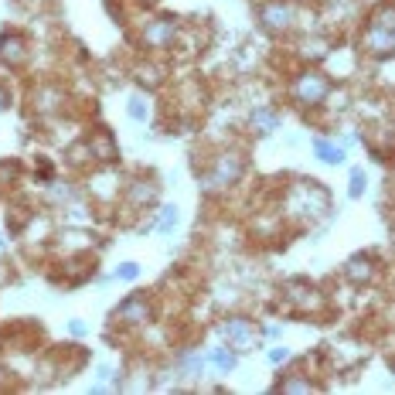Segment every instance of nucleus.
I'll list each match as a JSON object with an SVG mask.
<instances>
[{"mask_svg": "<svg viewBox=\"0 0 395 395\" xmlns=\"http://www.w3.org/2000/svg\"><path fill=\"white\" fill-rule=\"evenodd\" d=\"M93 150H102V160H116V147H112V140H109L106 133H96Z\"/></svg>", "mask_w": 395, "mask_h": 395, "instance_id": "nucleus-14", "label": "nucleus"}, {"mask_svg": "<svg viewBox=\"0 0 395 395\" xmlns=\"http://www.w3.org/2000/svg\"><path fill=\"white\" fill-rule=\"evenodd\" d=\"M7 102H10V93H7V89L0 86V109H7Z\"/></svg>", "mask_w": 395, "mask_h": 395, "instance_id": "nucleus-21", "label": "nucleus"}, {"mask_svg": "<svg viewBox=\"0 0 395 395\" xmlns=\"http://www.w3.org/2000/svg\"><path fill=\"white\" fill-rule=\"evenodd\" d=\"M313 154H317L324 164H341L348 150H344L341 143H331V140H313Z\"/></svg>", "mask_w": 395, "mask_h": 395, "instance_id": "nucleus-9", "label": "nucleus"}, {"mask_svg": "<svg viewBox=\"0 0 395 395\" xmlns=\"http://www.w3.org/2000/svg\"><path fill=\"white\" fill-rule=\"evenodd\" d=\"M252 126H256L259 133H273V130H280V116H276L273 109H256V112H252Z\"/></svg>", "mask_w": 395, "mask_h": 395, "instance_id": "nucleus-11", "label": "nucleus"}, {"mask_svg": "<svg viewBox=\"0 0 395 395\" xmlns=\"http://www.w3.org/2000/svg\"><path fill=\"white\" fill-rule=\"evenodd\" d=\"M310 389H313L310 382H283L280 385V392H310Z\"/></svg>", "mask_w": 395, "mask_h": 395, "instance_id": "nucleus-18", "label": "nucleus"}, {"mask_svg": "<svg viewBox=\"0 0 395 395\" xmlns=\"http://www.w3.org/2000/svg\"><path fill=\"white\" fill-rule=\"evenodd\" d=\"M24 38H17V34H3L0 38V62L3 65H21L24 62Z\"/></svg>", "mask_w": 395, "mask_h": 395, "instance_id": "nucleus-7", "label": "nucleus"}, {"mask_svg": "<svg viewBox=\"0 0 395 395\" xmlns=\"http://www.w3.org/2000/svg\"><path fill=\"white\" fill-rule=\"evenodd\" d=\"M222 334H225V341H228L235 351H252V348H256V327H252L246 317H232V320H225Z\"/></svg>", "mask_w": 395, "mask_h": 395, "instance_id": "nucleus-3", "label": "nucleus"}, {"mask_svg": "<svg viewBox=\"0 0 395 395\" xmlns=\"http://www.w3.org/2000/svg\"><path fill=\"white\" fill-rule=\"evenodd\" d=\"M395 45V34H392V7H382L368 27V51L375 55H389Z\"/></svg>", "mask_w": 395, "mask_h": 395, "instance_id": "nucleus-1", "label": "nucleus"}, {"mask_svg": "<svg viewBox=\"0 0 395 395\" xmlns=\"http://www.w3.org/2000/svg\"><path fill=\"white\" fill-rule=\"evenodd\" d=\"M208 361H211L215 368H222V372H232V368H235V355H232L228 348H215V351L208 355Z\"/></svg>", "mask_w": 395, "mask_h": 395, "instance_id": "nucleus-12", "label": "nucleus"}, {"mask_svg": "<svg viewBox=\"0 0 395 395\" xmlns=\"http://www.w3.org/2000/svg\"><path fill=\"white\" fill-rule=\"evenodd\" d=\"M344 273H348V280H355V283H368V280H372V259L355 256V259L344 266Z\"/></svg>", "mask_w": 395, "mask_h": 395, "instance_id": "nucleus-10", "label": "nucleus"}, {"mask_svg": "<svg viewBox=\"0 0 395 395\" xmlns=\"http://www.w3.org/2000/svg\"><path fill=\"white\" fill-rule=\"evenodd\" d=\"M361 191H365V171H351V188H348V195L361 198Z\"/></svg>", "mask_w": 395, "mask_h": 395, "instance_id": "nucleus-16", "label": "nucleus"}, {"mask_svg": "<svg viewBox=\"0 0 395 395\" xmlns=\"http://www.w3.org/2000/svg\"><path fill=\"white\" fill-rule=\"evenodd\" d=\"M239 171H242V160H239L235 154H228V157H222V160H218V171H215V174H211L201 188H204V191L225 188V184H232V181L239 178Z\"/></svg>", "mask_w": 395, "mask_h": 395, "instance_id": "nucleus-5", "label": "nucleus"}, {"mask_svg": "<svg viewBox=\"0 0 395 395\" xmlns=\"http://www.w3.org/2000/svg\"><path fill=\"white\" fill-rule=\"evenodd\" d=\"M130 116H133L136 123H143V119H147V102H143L140 96L130 99Z\"/></svg>", "mask_w": 395, "mask_h": 395, "instance_id": "nucleus-15", "label": "nucleus"}, {"mask_svg": "<svg viewBox=\"0 0 395 395\" xmlns=\"http://www.w3.org/2000/svg\"><path fill=\"white\" fill-rule=\"evenodd\" d=\"M116 276H119V280H136V276H140V266H136V263H126V266L116 270Z\"/></svg>", "mask_w": 395, "mask_h": 395, "instance_id": "nucleus-17", "label": "nucleus"}, {"mask_svg": "<svg viewBox=\"0 0 395 395\" xmlns=\"http://www.w3.org/2000/svg\"><path fill=\"white\" fill-rule=\"evenodd\" d=\"M72 334H79V337H82V334H86V324H82V320H75V324H72Z\"/></svg>", "mask_w": 395, "mask_h": 395, "instance_id": "nucleus-22", "label": "nucleus"}, {"mask_svg": "<svg viewBox=\"0 0 395 395\" xmlns=\"http://www.w3.org/2000/svg\"><path fill=\"white\" fill-rule=\"evenodd\" d=\"M174 38H178V21H174V17H157V21H150V27H147V45H154V48H171Z\"/></svg>", "mask_w": 395, "mask_h": 395, "instance_id": "nucleus-4", "label": "nucleus"}, {"mask_svg": "<svg viewBox=\"0 0 395 395\" xmlns=\"http://www.w3.org/2000/svg\"><path fill=\"white\" fill-rule=\"evenodd\" d=\"M0 252H3V235H0Z\"/></svg>", "mask_w": 395, "mask_h": 395, "instance_id": "nucleus-23", "label": "nucleus"}, {"mask_svg": "<svg viewBox=\"0 0 395 395\" xmlns=\"http://www.w3.org/2000/svg\"><path fill=\"white\" fill-rule=\"evenodd\" d=\"M174 225H178V208H174V204H167V208H160V218H157V228H160V232H174Z\"/></svg>", "mask_w": 395, "mask_h": 395, "instance_id": "nucleus-13", "label": "nucleus"}, {"mask_svg": "<svg viewBox=\"0 0 395 395\" xmlns=\"http://www.w3.org/2000/svg\"><path fill=\"white\" fill-rule=\"evenodd\" d=\"M116 317H119V320H126V324H143V320L150 317V303H147L143 296H130V300H123V303H119Z\"/></svg>", "mask_w": 395, "mask_h": 395, "instance_id": "nucleus-6", "label": "nucleus"}, {"mask_svg": "<svg viewBox=\"0 0 395 395\" xmlns=\"http://www.w3.org/2000/svg\"><path fill=\"white\" fill-rule=\"evenodd\" d=\"M287 358H290V351H287V348H276V351H270V361H273V365H283Z\"/></svg>", "mask_w": 395, "mask_h": 395, "instance_id": "nucleus-19", "label": "nucleus"}, {"mask_svg": "<svg viewBox=\"0 0 395 395\" xmlns=\"http://www.w3.org/2000/svg\"><path fill=\"white\" fill-rule=\"evenodd\" d=\"M327 93H331V82H327L324 72H303V75L296 79V86H294L296 102H303V106H317V102H324Z\"/></svg>", "mask_w": 395, "mask_h": 395, "instance_id": "nucleus-2", "label": "nucleus"}, {"mask_svg": "<svg viewBox=\"0 0 395 395\" xmlns=\"http://www.w3.org/2000/svg\"><path fill=\"white\" fill-rule=\"evenodd\" d=\"M290 17H294V10H290L287 3H270V7H263V24L273 27V31L290 27Z\"/></svg>", "mask_w": 395, "mask_h": 395, "instance_id": "nucleus-8", "label": "nucleus"}, {"mask_svg": "<svg viewBox=\"0 0 395 395\" xmlns=\"http://www.w3.org/2000/svg\"><path fill=\"white\" fill-rule=\"evenodd\" d=\"M133 198H154V188H133Z\"/></svg>", "mask_w": 395, "mask_h": 395, "instance_id": "nucleus-20", "label": "nucleus"}]
</instances>
